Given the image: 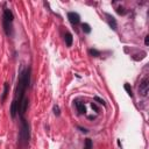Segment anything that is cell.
I'll list each match as a JSON object with an SVG mask.
<instances>
[{"label":"cell","mask_w":149,"mask_h":149,"mask_svg":"<svg viewBox=\"0 0 149 149\" xmlns=\"http://www.w3.org/2000/svg\"><path fill=\"white\" fill-rule=\"evenodd\" d=\"M30 140V126L27 121V119L20 120V128H19V135H18V148L26 149Z\"/></svg>","instance_id":"1"},{"label":"cell","mask_w":149,"mask_h":149,"mask_svg":"<svg viewBox=\"0 0 149 149\" xmlns=\"http://www.w3.org/2000/svg\"><path fill=\"white\" fill-rule=\"evenodd\" d=\"M13 21H14V14L11 8L6 7V4H4V10H3V27L6 36L12 37L14 35V29H13Z\"/></svg>","instance_id":"2"},{"label":"cell","mask_w":149,"mask_h":149,"mask_svg":"<svg viewBox=\"0 0 149 149\" xmlns=\"http://www.w3.org/2000/svg\"><path fill=\"white\" fill-rule=\"evenodd\" d=\"M149 93V78L148 76L143 77L140 81V85H139V95L141 97H147Z\"/></svg>","instance_id":"3"},{"label":"cell","mask_w":149,"mask_h":149,"mask_svg":"<svg viewBox=\"0 0 149 149\" xmlns=\"http://www.w3.org/2000/svg\"><path fill=\"white\" fill-rule=\"evenodd\" d=\"M68 20L72 26H78L81 23V15L76 12H69L68 13Z\"/></svg>","instance_id":"4"},{"label":"cell","mask_w":149,"mask_h":149,"mask_svg":"<svg viewBox=\"0 0 149 149\" xmlns=\"http://www.w3.org/2000/svg\"><path fill=\"white\" fill-rule=\"evenodd\" d=\"M105 17H106V21H107V23H108L110 28H112L113 30H117V28H118L117 19H115L114 17H112L111 14H108V13H106V14H105Z\"/></svg>","instance_id":"5"},{"label":"cell","mask_w":149,"mask_h":149,"mask_svg":"<svg viewBox=\"0 0 149 149\" xmlns=\"http://www.w3.org/2000/svg\"><path fill=\"white\" fill-rule=\"evenodd\" d=\"M73 104H74V106H76L77 111L79 112V114H85V113H86V107H85V104H84L83 101L76 99V100L73 101Z\"/></svg>","instance_id":"6"},{"label":"cell","mask_w":149,"mask_h":149,"mask_svg":"<svg viewBox=\"0 0 149 149\" xmlns=\"http://www.w3.org/2000/svg\"><path fill=\"white\" fill-rule=\"evenodd\" d=\"M64 41H65V44L66 47H71L72 46V42H73V36L70 32H66L65 35H64Z\"/></svg>","instance_id":"7"},{"label":"cell","mask_w":149,"mask_h":149,"mask_svg":"<svg viewBox=\"0 0 149 149\" xmlns=\"http://www.w3.org/2000/svg\"><path fill=\"white\" fill-rule=\"evenodd\" d=\"M8 93H10V84L8 83H5L4 84V91H3V95H1V103H4L6 100Z\"/></svg>","instance_id":"8"},{"label":"cell","mask_w":149,"mask_h":149,"mask_svg":"<svg viewBox=\"0 0 149 149\" xmlns=\"http://www.w3.org/2000/svg\"><path fill=\"white\" fill-rule=\"evenodd\" d=\"M88 52H89V55H90V56H92V57H99V56L101 55V52H100L99 50L93 49V48H90V49L88 50Z\"/></svg>","instance_id":"9"},{"label":"cell","mask_w":149,"mask_h":149,"mask_svg":"<svg viewBox=\"0 0 149 149\" xmlns=\"http://www.w3.org/2000/svg\"><path fill=\"white\" fill-rule=\"evenodd\" d=\"M81 27H82V30L85 33V34H90L91 33V26L89 25V23H86V22H84V23H82L81 25Z\"/></svg>","instance_id":"10"},{"label":"cell","mask_w":149,"mask_h":149,"mask_svg":"<svg viewBox=\"0 0 149 149\" xmlns=\"http://www.w3.org/2000/svg\"><path fill=\"white\" fill-rule=\"evenodd\" d=\"M123 88H125V90H126V92L128 93V96H129L130 98H133V89H132V86H130V84H128V83H125V85H123Z\"/></svg>","instance_id":"11"},{"label":"cell","mask_w":149,"mask_h":149,"mask_svg":"<svg viewBox=\"0 0 149 149\" xmlns=\"http://www.w3.org/2000/svg\"><path fill=\"white\" fill-rule=\"evenodd\" d=\"M92 146H93V142L91 139H85V142H84V149H92Z\"/></svg>","instance_id":"12"},{"label":"cell","mask_w":149,"mask_h":149,"mask_svg":"<svg viewBox=\"0 0 149 149\" xmlns=\"http://www.w3.org/2000/svg\"><path fill=\"white\" fill-rule=\"evenodd\" d=\"M115 11H117V13L118 14H120V15H125L126 14V10H125V7H122V6H118L117 8H115Z\"/></svg>","instance_id":"13"},{"label":"cell","mask_w":149,"mask_h":149,"mask_svg":"<svg viewBox=\"0 0 149 149\" xmlns=\"http://www.w3.org/2000/svg\"><path fill=\"white\" fill-rule=\"evenodd\" d=\"M93 99H95V101H97L98 104H100V105H103V106H106V103H105V100H104V99H101L100 97L96 96V97H95Z\"/></svg>","instance_id":"14"},{"label":"cell","mask_w":149,"mask_h":149,"mask_svg":"<svg viewBox=\"0 0 149 149\" xmlns=\"http://www.w3.org/2000/svg\"><path fill=\"white\" fill-rule=\"evenodd\" d=\"M52 110H54V114H55L56 117H59V115H61V108H59L58 105H55Z\"/></svg>","instance_id":"15"},{"label":"cell","mask_w":149,"mask_h":149,"mask_svg":"<svg viewBox=\"0 0 149 149\" xmlns=\"http://www.w3.org/2000/svg\"><path fill=\"white\" fill-rule=\"evenodd\" d=\"M91 107H92V110H95L97 113H99V107L96 105V103H91Z\"/></svg>","instance_id":"16"},{"label":"cell","mask_w":149,"mask_h":149,"mask_svg":"<svg viewBox=\"0 0 149 149\" xmlns=\"http://www.w3.org/2000/svg\"><path fill=\"white\" fill-rule=\"evenodd\" d=\"M77 128H78V129H79L82 133H85V134H86V133H89V130H88L86 128H84V127H81V126H78Z\"/></svg>","instance_id":"17"},{"label":"cell","mask_w":149,"mask_h":149,"mask_svg":"<svg viewBox=\"0 0 149 149\" xmlns=\"http://www.w3.org/2000/svg\"><path fill=\"white\" fill-rule=\"evenodd\" d=\"M144 44L146 46L149 44V35H146V37H144Z\"/></svg>","instance_id":"18"}]
</instances>
